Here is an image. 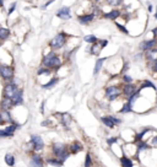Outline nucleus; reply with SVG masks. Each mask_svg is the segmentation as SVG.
Masks as SVG:
<instances>
[{
    "label": "nucleus",
    "instance_id": "1",
    "mask_svg": "<svg viewBox=\"0 0 157 167\" xmlns=\"http://www.w3.org/2000/svg\"><path fill=\"white\" fill-rule=\"evenodd\" d=\"M42 64L43 67H45V68H49V69L52 70H58L61 67V64H63V59L58 56L55 51L52 49V51H49L48 54L44 56L42 60Z\"/></svg>",
    "mask_w": 157,
    "mask_h": 167
},
{
    "label": "nucleus",
    "instance_id": "2",
    "mask_svg": "<svg viewBox=\"0 0 157 167\" xmlns=\"http://www.w3.org/2000/svg\"><path fill=\"white\" fill-rule=\"evenodd\" d=\"M69 40H70V35H68V33L64 32V31H60V32H58L57 35L49 41V47H50V49H53V51L61 49L63 47H65V46L68 44Z\"/></svg>",
    "mask_w": 157,
    "mask_h": 167
},
{
    "label": "nucleus",
    "instance_id": "3",
    "mask_svg": "<svg viewBox=\"0 0 157 167\" xmlns=\"http://www.w3.org/2000/svg\"><path fill=\"white\" fill-rule=\"evenodd\" d=\"M53 153L54 155L57 156L59 160H61V161H65L68 157H69V151H68V149H66V146L64 145V144H61V143H55V144H53Z\"/></svg>",
    "mask_w": 157,
    "mask_h": 167
},
{
    "label": "nucleus",
    "instance_id": "4",
    "mask_svg": "<svg viewBox=\"0 0 157 167\" xmlns=\"http://www.w3.org/2000/svg\"><path fill=\"white\" fill-rule=\"evenodd\" d=\"M104 94H106V97H107V100H108V101H111V102L115 101V100L119 97L120 95H123V94H122V87L115 86V85H111V86L106 87Z\"/></svg>",
    "mask_w": 157,
    "mask_h": 167
},
{
    "label": "nucleus",
    "instance_id": "5",
    "mask_svg": "<svg viewBox=\"0 0 157 167\" xmlns=\"http://www.w3.org/2000/svg\"><path fill=\"white\" fill-rule=\"evenodd\" d=\"M96 19H97V16L95 15L93 11L77 14V22H79L80 25H82V26H88V25L92 24Z\"/></svg>",
    "mask_w": 157,
    "mask_h": 167
},
{
    "label": "nucleus",
    "instance_id": "6",
    "mask_svg": "<svg viewBox=\"0 0 157 167\" xmlns=\"http://www.w3.org/2000/svg\"><path fill=\"white\" fill-rule=\"evenodd\" d=\"M123 15L122 13V10L120 9H112V10H109V11H104L103 15H102V17L103 19H106V20H109V21H117L120 16Z\"/></svg>",
    "mask_w": 157,
    "mask_h": 167
},
{
    "label": "nucleus",
    "instance_id": "7",
    "mask_svg": "<svg viewBox=\"0 0 157 167\" xmlns=\"http://www.w3.org/2000/svg\"><path fill=\"white\" fill-rule=\"evenodd\" d=\"M17 91H18V87H17V85H16L14 81L8 84V85H5V87H4V97L13 98L15 95H16Z\"/></svg>",
    "mask_w": 157,
    "mask_h": 167
},
{
    "label": "nucleus",
    "instance_id": "8",
    "mask_svg": "<svg viewBox=\"0 0 157 167\" xmlns=\"http://www.w3.org/2000/svg\"><path fill=\"white\" fill-rule=\"evenodd\" d=\"M0 76L4 80H13L14 78V69L9 65H0Z\"/></svg>",
    "mask_w": 157,
    "mask_h": 167
},
{
    "label": "nucleus",
    "instance_id": "9",
    "mask_svg": "<svg viewBox=\"0 0 157 167\" xmlns=\"http://www.w3.org/2000/svg\"><path fill=\"white\" fill-rule=\"evenodd\" d=\"M157 46V38H150V40H145L139 44V49L140 52H146L151 48H155Z\"/></svg>",
    "mask_w": 157,
    "mask_h": 167
},
{
    "label": "nucleus",
    "instance_id": "10",
    "mask_svg": "<svg viewBox=\"0 0 157 167\" xmlns=\"http://www.w3.org/2000/svg\"><path fill=\"white\" fill-rule=\"evenodd\" d=\"M57 17H59L60 20H70L71 19V9L69 6H61L59 10L57 11Z\"/></svg>",
    "mask_w": 157,
    "mask_h": 167
},
{
    "label": "nucleus",
    "instance_id": "11",
    "mask_svg": "<svg viewBox=\"0 0 157 167\" xmlns=\"http://www.w3.org/2000/svg\"><path fill=\"white\" fill-rule=\"evenodd\" d=\"M138 91V87L134 85V84H124V86L122 87V94L125 96V97L128 98L130 97L131 95H134L135 92Z\"/></svg>",
    "mask_w": 157,
    "mask_h": 167
},
{
    "label": "nucleus",
    "instance_id": "12",
    "mask_svg": "<svg viewBox=\"0 0 157 167\" xmlns=\"http://www.w3.org/2000/svg\"><path fill=\"white\" fill-rule=\"evenodd\" d=\"M31 144H32V146L36 151H39L44 148V143H43L42 138L39 135H32L31 137Z\"/></svg>",
    "mask_w": 157,
    "mask_h": 167
},
{
    "label": "nucleus",
    "instance_id": "13",
    "mask_svg": "<svg viewBox=\"0 0 157 167\" xmlns=\"http://www.w3.org/2000/svg\"><path fill=\"white\" fill-rule=\"evenodd\" d=\"M144 54H145V59L149 62V63H154V62H156L157 60V48H151V49H149V51H146V52H144Z\"/></svg>",
    "mask_w": 157,
    "mask_h": 167
},
{
    "label": "nucleus",
    "instance_id": "14",
    "mask_svg": "<svg viewBox=\"0 0 157 167\" xmlns=\"http://www.w3.org/2000/svg\"><path fill=\"white\" fill-rule=\"evenodd\" d=\"M13 100L11 98H8V97H4L1 103H0V108L1 111H10V108L13 107Z\"/></svg>",
    "mask_w": 157,
    "mask_h": 167
},
{
    "label": "nucleus",
    "instance_id": "15",
    "mask_svg": "<svg viewBox=\"0 0 157 167\" xmlns=\"http://www.w3.org/2000/svg\"><path fill=\"white\" fill-rule=\"evenodd\" d=\"M11 100H13V105H14V106L21 105V103L24 102V91H22L21 89H18V91L16 92V95H15Z\"/></svg>",
    "mask_w": 157,
    "mask_h": 167
},
{
    "label": "nucleus",
    "instance_id": "16",
    "mask_svg": "<svg viewBox=\"0 0 157 167\" xmlns=\"http://www.w3.org/2000/svg\"><path fill=\"white\" fill-rule=\"evenodd\" d=\"M59 117H60V122H61V124L64 125L65 128H68L70 123H71V116L69 114V113H60L59 114Z\"/></svg>",
    "mask_w": 157,
    "mask_h": 167
},
{
    "label": "nucleus",
    "instance_id": "17",
    "mask_svg": "<svg viewBox=\"0 0 157 167\" xmlns=\"http://www.w3.org/2000/svg\"><path fill=\"white\" fill-rule=\"evenodd\" d=\"M124 1H125V0H104L106 5L111 6L112 9H119L120 6L124 5Z\"/></svg>",
    "mask_w": 157,
    "mask_h": 167
},
{
    "label": "nucleus",
    "instance_id": "18",
    "mask_svg": "<svg viewBox=\"0 0 157 167\" xmlns=\"http://www.w3.org/2000/svg\"><path fill=\"white\" fill-rule=\"evenodd\" d=\"M87 51H88V53H90V54H92V56H100L102 48H101L100 43L97 42V43H93V44H91V47H90Z\"/></svg>",
    "mask_w": 157,
    "mask_h": 167
},
{
    "label": "nucleus",
    "instance_id": "19",
    "mask_svg": "<svg viewBox=\"0 0 157 167\" xmlns=\"http://www.w3.org/2000/svg\"><path fill=\"white\" fill-rule=\"evenodd\" d=\"M107 59H108V58H107V57H104V58H98V59L96 60V64H95V68H93V75H97V74L100 73L101 69H102L103 63H104Z\"/></svg>",
    "mask_w": 157,
    "mask_h": 167
},
{
    "label": "nucleus",
    "instance_id": "20",
    "mask_svg": "<svg viewBox=\"0 0 157 167\" xmlns=\"http://www.w3.org/2000/svg\"><path fill=\"white\" fill-rule=\"evenodd\" d=\"M101 121H102L103 124L106 125L107 128H109V129H113L115 127L114 122H113V119H112V116H104V117L101 118Z\"/></svg>",
    "mask_w": 157,
    "mask_h": 167
},
{
    "label": "nucleus",
    "instance_id": "21",
    "mask_svg": "<svg viewBox=\"0 0 157 167\" xmlns=\"http://www.w3.org/2000/svg\"><path fill=\"white\" fill-rule=\"evenodd\" d=\"M31 166L32 167H43V161L42 157L38 155H33L32 160H31Z\"/></svg>",
    "mask_w": 157,
    "mask_h": 167
},
{
    "label": "nucleus",
    "instance_id": "22",
    "mask_svg": "<svg viewBox=\"0 0 157 167\" xmlns=\"http://www.w3.org/2000/svg\"><path fill=\"white\" fill-rule=\"evenodd\" d=\"M82 150V145L79 143V141H74L71 145L69 146V151L71 154H77L79 151Z\"/></svg>",
    "mask_w": 157,
    "mask_h": 167
},
{
    "label": "nucleus",
    "instance_id": "23",
    "mask_svg": "<svg viewBox=\"0 0 157 167\" xmlns=\"http://www.w3.org/2000/svg\"><path fill=\"white\" fill-rule=\"evenodd\" d=\"M11 31L8 27H0V41H5L10 37Z\"/></svg>",
    "mask_w": 157,
    "mask_h": 167
},
{
    "label": "nucleus",
    "instance_id": "24",
    "mask_svg": "<svg viewBox=\"0 0 157 167\" xmlns=\"http://www.w3.org/2000/svg\"><path fill=\"white\" fill-rule=\"evenodd\" d=\"M149 149H151V146H150L146 141H144V140H139V141H136V150H138V151L149 150Z\"/></svg>",
    "mask_w": 157,
    "mask_h": 167
},
{
    "label": "nucleus",
    "instance_id": "25",
    "mask_svg": "<svg viewBox=\"0 0 157 167\" xmlns=\"http://www.w3.org/2000/svg\"><path fill=\"white\" fill-rule=\"evenodd\" d=\"M120 165H122V167H133V161H131V159H129L127 156H122L120 157Z\"/></svg>",
    "mask_w": 157,
    "mask_h": 167
},
{
    "label": "nucleus",
    "instance_id": "26",
    "mask_svg": "<svg viewBox=\"0 0 157 167\" xmlns=\"http://www.w3.org/2000/svg\"><path fill=\"white\" fill-rule=\"evenodd\" d=\"M84 42L88 43V44H93V43H97L98 42V38L95 35H87V36L84 37Z\"/></svg>",
    "mask_w": 157,
    "mask_h": 167
},
{
    "label": "nucleus",
    "instance_id": "27",
    "mask_svg": "<svg viewBox=\"0 0 157 167\" xmlns=\"http://www.w3.org/2000/svg\"><path fill=\"white\" fill-rule=\"evenodd\" d=\"M58 81H59V78H53V79H50L49 81L47 84H44V85H42V87L44 89V90H47V89H50V87H53L54 85H57Z\"/></svg>",
    "mask_w": 157,
    "mask_h": 167
},
{
    "label": "nucleus",
    "instance_id": "28",
    "mask_svg": "<svg viewBox=\"0 0 157 167\" xmlns=\"http://www.w3.org/2000/svg\"><path fill=\"white\" fill-rule=\"evenodd\" d=\"M48 161V164L49 165H53V166H57V167H60V166H63V161L61 160H59V159H48L47 160Z\"/></svg>",
    "mask_w": 157,
    "mask_h": 167
},
{
    "label": "nucleus",
    "instance_id": "29",
    "mask_svg": "<svg viewBox=\"0 0 157 167\" xmlns=\"http://www.w3.org/2000/svg\"><path fill=\"white\" fill-rule=\"evenodd\" d=\"M133 111V106L130 105V103H125L120 110H119V113H123V114H125V113H129V112H131Z\"/></svg>",
    "mask_w": 157,
    "mask_h": 167
},
{
    "label": "nucleus",
    "instance_id": "30",
    "mask_svg": "<svg viewBox=\"0 0 157 167\" xmlns=\"http://www.w3.org/2000/svg\"><path fill=\"white\" fill-rule=\"evenodd\" d=\"M150 130H152V129H150V128H145L143 132H140L139 134H136V137H135V141H139V140H144V137H145V134H146V133H149Z\"/></svg>",
    "mask_w": 157,
    "mask_h": 167
},
{
    "label": "nucleus",
    "instance_id": "31",
    "mask_svg": "<svg viewBox=\"0 0 157 167\" xmlns=\"http://www.w3.org/2000/svg\"><path fill=\"white\" fill-rule=\"evenodd\" d=\"M5 162H6L9 166H14L15 165V157L11 155V154L5 155Z\"/></svg>",
    "mask_w": 157,
    "mask_h": 167
},
{
    "label": "nucleus",
    "instance_id": "32",
    "mask_svg": "<svg viewBox=\"0 0 157 167\" xmlns=\"http://www.w3.org/2000/svg\"><path fill=\"white\" fill-rule=\"evenodd\" d=\"M115 26H117V28L120 31V32H123L124 35H129V30L128 27H125L124 25H122V24H119V22H117V21H114Z\"/></svg>",
    "mask_w": 157,
    "mask_h": 167
},
{
    "label": "nucleus",
    "instance_id": "33",
    "mask_svg": "<svg viewBox=\"0 0 157 167\" xmlns=\"http://www.w3.org/2000/svg\"><path fill=\"white\" fill-rule=\"evenodd\" d=\"M37 74L38 75H49V74H52V69H49V68H45V67H42V68H39L38 71H37Z\"/></svg>",
    "mask_w": 157,
    "mask_h": 167
},
{
    "label": "nucleus",
    "instance_id": "34",
    "mask_svg": "<svg viewBox=\"0 0 157 167\" xmlns=\"http://www.w3.org/2000/svg\"><path fill=\"white\" fill-rule=\"evenodd\" d=\"M122 81H123L124 84H131L133 83V78L125 74V75H123V76H122Z\"/></svg>",
    "mask_w": 157,
    "mask_h": 167
},
{
    "label": "nucleus",
    "instance_id": "35",
    "mask_svg": "<svg viewBox=\"0 0 157 167\" xmlns=\"http://www.w3.org/2000/svg\"><path fill=\"white\" fill-rule=\"evenodd\" d=\"M91 166H92V159H91V155L87 154L85 160V167H91Z\"/></svg>",
    "mask_w": 157,
    "mask_h": 167
},
{
    "label": "nucleus",
    "instance_id": "36",
    "mask_svg": "<svg viewBox=\"0 0 157 167\" xmlns=\"http://www.w3.org/2000/svg\"><path fill=\"white\" fill-rule=\"evenodd\" d=\"M98 43H100L101 48L103 49V48H106V47L108 46V43H109V41H108V40H100V38H98Z\"/></svg>",
    "mask_w": 157,
    "mask_h": 167
},
{
    "label": "nucleus",
    "instance_id": "37",
    "mask_svg": "<svg viewBox=\"0 0 157 167\" xmlns=\"http://www.w3.org/2000/svg\"><path fill=\"white\" fill-rule=\"evenodd\" d=\"M16 6H17V4H16V3H13V4H11V6H10V9H9V11H8V15H9V16H10V15L15 11Z\"/></svg>",
    "mask_w": 157,
    "mask_h": 167
},
{
    "label": "nucleus",
    "instance_id": "38",
    "mask_svg": "<svg viewBox=\"0 0 157 167\" xmlns=\"http://www.w3.org/2000/svg\"><path fill=\"white\" fill-rule=\"evenodd\" d=\"M150 68L154 73H157V60L154 62V63H150Z\"/></svg>",
    "mask_w": 157,
    "mask_h": 167
},
{
    "label": "nucleus",
    "instance_id": "39",
    "mask_svg": "<svg viewBox=\"0 0 157 167\" xmlns=\"http://www.w3.org/2000/svg\"><path fill=\"white\" fill-rule=\"evenodd\" d=\"M107 143L109 145H113L114 143H118V138H109V139H107Z\"/></svg>",
    "mask_w": 157,
    "mask_h": 167
},
{
    "label": "nucleus",
    "instance_id": "40",
    "mask_svg": "<svg viewBox=\"0 0 157 167\" xmlns=\"http://www.w3.org/2000/svg\"><path fill=\"white\" fill-rule=\"evenodd\" d=\"M54 1H55V0H48V1H47V3H45V4L43 5V8H44V9H45V8H48V6H49L50 4H53Z\"/></svg>",
    "mask_w": 157,
    "mask_h": 167
},
{
    "label": "nucleus",
    "instance_id": "41",
    "mask_svg": "<svg viewBox=\"0 0 157 167\" xmlns=\"http://www.w3.org/2000/svg\"><path fill=\"white\" fill-rule=\"evenodd\" d=\"M152 10H154V6L152 5H149L147 6V13H152Z\"/></svg>",
    "mask_w": 157,
    "mask_h": 167
},
{
    "label": "nucleus",
    "instance_id": "42",
    "mask_svg": "<svg viewBox=\"0 0 157 167\" xmlns=\"http://www.w3.org/2000/svg\"><path fill=\"white\" fill-rule=\"evenodd\" d=\"M5 123V121H4V118H3V116H1V112H0V125L4 124Z\"/></svg>",
    "mask_w": 157,
    "mask_h": 167
},
{
    "label": "nucleus",
    "instance_id": "43",
    "mask_svg": "<svg viewBox=\"0 0 157 167\" xmlns=\"http://www.w3.org/2000/svg\"><path fill=\"white\" fill-rule=\"evenodd\" d=\"M152 144H154V145H157V135L155 138H152Z\"/></svg>",
    "mask_w": 157,
    "mask_h": 167
},
{
    "label": "nucleus",
    "instance_id": "44",
    "mask_svg": "<svg viewBox=\"0 0 157 167\" xmlns=\"http://www.w3.org/2000/svg\"><path fill=\"white\" fill-rule=\"evenodd\" d=\"M93 3H95L96 5H100L101 3H102V0H93Z\"/></svg>",
    "mask_w": 157,
    "mask_h": 167
},
{
    "label": "nucleus",
    "instance_id": "45",
    "mask_svg": "<svg viewBox=\"0 0 157 167\" xmlns=\"http://www.w3.org/2000/svg\"><path fill=\"white\" fill-rule=\"evenodd\" d=\"M154 19H155V20H157V6H156V9H155V14H154Z\"/></svg>",
    "mask_w": 157,
    "mask_h": 167
},
{
    "label": "nucleus",
    "instance_id": "46",
    "mask_svg": "<svg viewBox=\"0 0 157 167\" xmlns=\"http://www.w3.org/2000/svg\"><path fill=\"white\" fill-rule=\"evenodd\" d=\"M0 8H1V9L4 8V0H0Z\"/></svg>",
    "mask_w": 157,
    "mask_h": 167
}]
</instances>
